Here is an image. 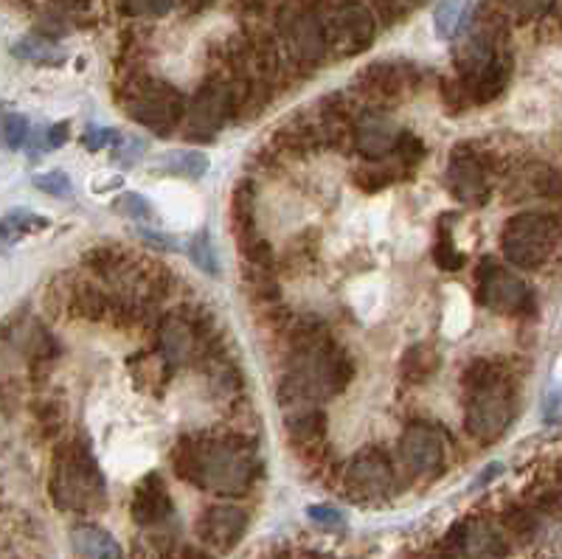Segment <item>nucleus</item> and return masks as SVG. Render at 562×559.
<instances>
[{
  "instance_id": "1",
  "label": "nucleus",
  "mask_w": 562,
  "mask_h": 559,
  "mask_svg": "<svg viewBox=\"0 0 562 559\" xmlns=\"http://www.w3.org/2000/svg\"><path fill=\"white\" fill-rule=\"evenodd\" d=\"M172 467L198 490L225 497L245 495L259 476V458L243 436H183L172 447Z\"/></svg>"
},
{
  "instance_id": "2",
  "label": "nucleus",
  "mask_w": 562,
  "mask_h": 559,
  "mask_svg": "<svg viewBox=\"0 0 562 559\" xmlns=\"http://www.w3.org/2000/svg\"><path fill=\"white\" fill-rule=\"evenodd\" d=\"M464 427L481 445H490L512 425L515 416V391L501 371L498 362L492 360H475L470 369L464 371Z\"/></svg>"
},
{
  "instance_id": "3",
  "label": "nucleus",
  "mask_w": 562,
  "mask_h": 559,
  "mask_svg": "<svg viewBox=\"0 0 562 559\" xmlns=\"http://www.w3.org/2000/svg\"><path fill=\"white\" fill-rule=\"evenodd\" d=\"M52 495L68 512H97L104 503V476L85 439H68L54 452Z\"/></svg>"
},
{
  "instance_id": "4",
  "label": "nucleus",
  "mask_w": 562,
  "mask_h": 559,
  "mask_svg": "<svg viewBox=\"0 0 562 559\" xmlns=\"http://www.w3.org/2000/svg\"><path fill=\"white\" fill-rule=\"evenodd\" d=\"M321 0H288L281 7L276 32H279L281 54L293 74H315L329 57V43L324 32V12Z\"/></svg>"
},
{
  "instance_id": "5",
  "label": "nucleus",
  "mask_w": 562,
  "mask_h": 559,
  "mask_svg": "<svg viewBox=\"0 0 562 559\" xmlns=\"http://www.w3.org/2000/svg\"><path fill=\"white\" fill-rule=\"evenodd\" d=\"M122 104L130 119L153 130L160 138L172 135L189 113L183 93L164 79H130L127 88L122 90Z\"/></svg>"
},
{
  "instance_id": "6",
  "label": "nucleus",
  "mask_w": 562,
  "mask_h": 559,
  "mask_svg": "<svg viewBox=\"0 0 562 559\" xmlns=\"http://www.w3.org/2000/svg\"><path fill=\"white\" fill-rule=\"evenodd\" d=\"M329 57L349 59L366 54L378 40L380 20L363 0H333L321 7Z\"/></svg>"
},
{
  "instance_id": "7",
  "label": "nucleus",
  "mask_w": 562,
  "mask_h": 559,
  "mask_svg": "<svg viewBox=\"0 0 562 559\" xmlns=\"http://www.w3.org/2000/svg\"><path fill=\"white\" fill-rule=\"evenodd\" d=\"M562 239V223L554 214H518L501 231L506 261L520 270H537L549 261Z\"/></svg>"
},
{
  "instance_id": "8",
  "label": "nucleus",
  "mask_w": 562,
  "mask_h": 559,
  "mask_svg": "<svg viewBox=\"0 0 562 559\" xmlns=\"http://www.w3.org/2000/svg\"><path fill=\"white\" fill-rule=\"evenodd\" d=\"M234 119H239V110L231 79L225 74L209 77L203 88L194 93L192 102H189V113H186V124L192 127L189 135L192 138H211V135L223 130Z\"/></svg>"
},
{
  "instance_id": "9",
  "label": "nucleus",
  "mask_w": 562,
  "mask_h": 559,
  "mask_svg": "<svg viewBox=\"0 0 562 559\" xmlns=\"http://www.w3.org/2000/svg\"><path fill=\"white\" fill-rule=\"evenodd\" d=\"M396 472L389 452L380 447H366L351 458L344 470V490L351 501H383L394 492Z\"/></svg>"
},
{
  "instance_id": "10",
  "label": "nucleus",
  "mask_w": 562,
  "mask_h": 559,
  "mask_svg": "<svg viewBox=\"0 0 562 559\" xmlns=\"http://www.w3.org/2000/svg\"><path fill=\"white\" fill-rule=\"evenodd\" d=\"M475 293L486 310L504 312V315H518L531 306V293L526 281L495 259H484L475 270Z\"/></svg>"
},
{
  "instance_id": "11",
  "label": "nucleus",
  "mask_w": 562,
  "mask_h": 559,
  "mask_svg": "<svg viewBox=\"0 0 562 559\" xmlns=\"http://www.w3.org/2000/svg\"><path fill=\"white\" fill-rule=\"evenodd\" d=\"M400 461L414 478H436L445 470V439L434 425L414 422L400 439Z\"/></svg>"
},
{
  "instance_id": "12",
  "label": "nucleus",
  "mask_w": 562,
  "mask_h": 559,
  "mask_svg": "<svg viewBox=\"0 0 562 559\" xmlns=\"http://www.w3.org/2000/svg\"><path fill=\"white\" fill-rule=\"evenodd\" d=\"M445 180L459 203L484 205L490 200V166L470 144H459L453 149Z\"/></svg>"
},
{
  "instance_id": "13",
  "label": "nucleus",
  "mask_w": 562,
  "mask_h": 559,
  "mask_svg": "<svg viewBox=\"0 0 562 559\" xmlns=\"http://www.w3.org/2000/svg\"><path fill=\"white\" fill-rule=\"evenodd\" d=\"M416 68L403 59H380L371 63L355 77V85L360 93L371 102H394L400 96H408L411 88H416Z\"/></svg>"
},
{
  "instance_id": "14",
  "label": "nucleus",
  "mask_w": 562,
  "mask_h": 559,
  "mask_svg": "<svg viewBox=\"0 0 562 559\" xmlns=\"http://www.w3.org/2000/svg\"><path fill=\"white\" fill-rule=\"evenodd\" d=\"M200 349H211L205 337L194 329V324L180 315H167L158 324V357L172 369L189 366L200 357Z\"/></svg>"
},
{
  "instance_id": "15",
  "label": "nucleus",
  "mask_w": 562,
  "mask_h": 559,
  "mask_svg": "<svg viewBox=\"0 0 562 559\" xmlns=\"http://www.w3.org/2000/svg\"><path fill=\"white\" fill-rule=\"evenodd\" d=\"M504 551V540L490 523L470 521L450 534L445 559H501Z\"/></svg>"
},
{
  "instance_id": "16",
  "label": "nucleus",
  "mask_w": 562,
  "mask_h": 559,
  "mask_svg": "<svg viewBox=\"0 0 562 559\" xmlns=\"http://www.w3.org/2000/svg\"><path fill=\"white\" fill-rule=\"evenodd\" d=\"M403 130H396L394 121L380 110H363L358 115V127H355V149L366 160H385L396 147Z\"/></svg>"
},
{
  "instance_id": "17",
  "label": "nucleus",
  "mask_w": 562,
  "mask_h": 559,
  "mask_svg": "<svg viewBox=\"0 0 562 559\" xmlns=\"http://www.w3.org/2000/svg\"><path fill=\"white\" fill-rule=\"evenodd\" d=\"M245 528H248V515L239 506H209L203 517L198 521V534L217 551H231L243 540Z\"/></svg>"
},
{
  "instance_id": "18",
  "label": "nucleus",
  "mask_w": 562,
  "mask_h": 559,
  "mask_svg": "<svg viewBox=\"0 0 562 559\" xmlns=\"http://www.w3.org/2000/svg\"><path fill=\"white\" fill-rule=\"evenodd\" d=\"M130 515L138 526H164L172 517V497L160 476H147L135 487Z\"/></svg>"
},
{
  "instance_id": "19",
  "label": "nucleus",
  "mask_w": 562,
  "mask_h": 559,
  "mask_svg": "<svg viewBox=\"0 0 562 559\" xmlns=\"http://www.w3.org/2000/svg\"><path fill=\"white\" fill-rule=\"evenodd\" d=\"M68 310L82 321H108L115 312V299L97 281H74Z\"/></svg>"
},
{
  "instance_id": "20",
  "label": "nucleus",
  "mask_w": 562,
  "mask_h": 559,
  "mask_svg": "<svg viewBox=\"0 0 562 559\" xmlns=\"http://www.w3.org/2000/svg\"><path fill=\"white\" fill-rule=\"evenodd\" d=\"M70 546L79 559H122V548L113 540V534L90 523H82L70 532Z\"/></svg>"
},
{
  "instance_id": "21",
  "label": "nucleus",
  "mask_w": 562,
  "mask_h": 559,
  "mask_svg": "<svg viewBox=\"0 0 562 559\" xmlns=\"http://www.w3.org/2000/svg\"><path fill=\"white\" fill-rule=\"evenodd\" d=\"M439 369V355H436L434 346L416 344L400 360V371H403L405 382H425L436 374Z\"/></svg>"
},
{
  "instance_id": "22",
  "label": "nucleus",
  "mask_w": 562,
  "mask_h": 559,
  "mask_svg": "<svg viewBox=\"0 0 562 559\" xmlns=\"http://www.w3.org/2000/svg\"><path fill=\"white\" fill-rule=\"evenodd\" d=\"M209 155L203 149H180V153H169L164 158V172L178 175V178L186 180H200L205 172H209Z\"/></svg>"
},
{
  "instance_id": "23",
  "label": "nucleus",
  "mask_w": 562,
  "mask_h": 559,
  "mask_svg": "<svg viewBox=\"0 0 562 559\" xmlns=\"http://www.w3.org/2000/svg\"><path fill=\"white\" fill-rule=\"evenodd\" d=\"M14 57L32 65H63L65 54L52 43V37H23L14 45Z\"/></svg>"
},
{
  "instance_id": "24",
  "label": "nucleus",
  "mask_w": 562,
  "mask_h": 559,
  "mask_svg": "<svg viewBox=\"0 0 562 559\" xmlns=\"http://www.w3.org/2000/svg\"><path fill=\"white\" fill-rule=\"evenodd\" d=\"M526 180H529V189L535 191L537 198L562 200V172L554 166L531 164L526 169Z\"/></svg>"
},
{
  "instance_id": "25",
  "label": "nucleus",
  "mask_w": 562,
  "mask_h": 559,
  "mask_svg": "<svg viewBox=\"0 0 562 559\" xmlns=\"http://www.w3.org/2000/svg\"><path fill=\"white\" fill-rule=\"evenodd\" d=\"M43 228H48V220L34 214V211L29 209H14L3 214V242H7V245L18 242L20 236L34 234V231H43Z\"/></svg>"
},
{
  "instance_id": "26",
  "label": "nucleus",
  "mask_w": 562,
  "mask_h": 559,
  "mask_svg": "<svg viewBox=\"0 0 562 559\" xmlns=\"http://www.w3.org/2000/svg\"><path fill=\"white\" fill-rule=\"evenodd\" d=\"M464 18H467V0H441L434 14L439 37L453 40L456 34L461 32V26H464Z\"/></svg>"
},
{
  "instance_id": "27",
  "label": "nucleus",
  "mask_w": 562,
  "mask_h": 559,
  "mask_svg": "<svg viewBox=\"0 0 562 559\" xmlns=\"http://www.w3.org/2000/svg\"><path fill=\"white\" fill-rule=\"evenodd\" d=\"M378 166H360V169H355V186L363 191H380V189H389L391 183H394L396 178V169L394 166H385L380 164V160H374Z\"/></svg>"
},
{
  "instance_id": "28",
  "label": "nucleus",
  "mask_w": 562,
  "mask_h": 559,
  "mask_svg": "<svg viewBox=\"0 0 562 559\" xmlns=\"http://www.w3.org/2000/svg\"><path fill=\"white\" fill-rule=\"evenodd\" d=\"M369 3L383 26H394V23L408 18L414 9H419L425 0H369Z\"/></svg>"
},
{
  "instance_id": "29",
  "label": "nucleus",
  "mask_w": 562,
  "mask_h": 559,
  "mask_svg": "<svg viewBox=\"0 0 562 559\" xmlns=\"http://www.w3.org/2000/svg\"><path fill=\"white\" fill-rule=\"evenodd\" d=\"M147 155V144L135 135H122L115 133L113 144H110V158L122 166H135L140 158Z\"/></svg>"
},
{
  "instance_id": "30",
  "label": "nucleus",
  "mask_w": 562,
  "mask_h": 559,
  "mask_svg": "<svg viewBox=\"0 0 562 559\" xmlns=\"http://www.w3.org/2000/svg\"><path fill=\"white\" fill-rule=\"evenodd\" d=\"M29 138H32V121H29L26 115L23 113L3 115V144H7V149L18 153V149L26 147Z\"/></svg>"
},
{
  "instance_id": "31",
  "label": "nucleus",
  "mask_w": 562,
  "mask_h": 559,
  "mask_svg": "<svg viewBox=\"0 0 562 559\" xmlns=\"http://www.w3.org/2000/svg\"><path fill=\"white\" fill-rule=\"evenodd\" d=\"M32 183L37 186L40 191L52 194L57 200H70L74 198V183H70L68 175L63 169H52V172H37L32 178Z\"/></svg>"
},
{
  "instance_id": "32",
  "label": "nucleus",
  "mask_w": 562,
  "mask_h": 559,
  "mask_svg": "<svg viewBox=\"0 0 562 559\" xmlns=\"http://www.w3.org/2000/svg\"><path fill=\"white\" fill-rule=\"evenodd\" d=\"M189 254H192V261L200 267V270H203V273H209V276L220 273L217 254H214V245H211L209 231H200V234L194 236L192 245H189Z\"/></svg>"
},
{
  "instance_id": "33",
  "label": "nucleus",
  "mask_w": 562,
  "mask_h": 559,
  "mask_svg": "<svg viewBox=\"0 0 562 559\" xmlns=\"http://www.w3.org/2000/svg\"><path fill=\"white\" fill-rule=\"evenodd\" d=\"M394 155L403 166H416L422 158H425V155H428V147H425V144H422L414 133L403 130V133H400V138H396Z\"/></svg>"
},
{
  "instance_id": "34",
  "label": "nucleus",
  "mask_w": 562,
  "mask_h": 559,
  "mask_svg": "<svg viewBox=\"0 0 562 559\" xmlns=\"http://www.w3.org/2000/svg\"><path fill=\"white\" fill-rule=\"evenodd\" d=\"M172 7L175 0H124V12L133 18H164Z\"/></svg>"
},
{
  "instance_id": "35",
  "label": "nucleus",
  "mask_w": 562,
  "mask_h": 559,
  "mask_svg": "<svg viewBox=\"0 0 562 559\" xmlns=\"http://www.w3.org/2000/svg\"><path fill=\"white\" fill-rule=\"evenodd\" d=\"M68 141V124H52V127H45L43 133L34 138V155L40 153H52V149H59Z\"/></svg>"
},
{
  "instance_id": "36",
  "label": "nucleus",
  "mask_w": 562,
  "mask_h": 559,
  "mask_svg": "<svg viewBox=\"0 0 562 559\" xmlns=\"http://www.w3.org/2000/svg\"><path fill=\"white\" fill-rule=\"evenodd\" d=\"M434 259L436 265L445 267V270H459V267L464 265V256L456 250L450 236H439V242H436V248H434Z\"/></svg>"
},
{
  "instance_id": "37",
  "label": "nucleus",
  "mask_w": 562,
  "mask_h": 559,
  "mask_svg": "<svg viewBox=\"0 0 562 559\" xmlns=\"http://www.w3.org/2000/svg\"><path fill=\"white\" fill-rule=\"evenodd\" d=\"M554 7H557V0H512L509 9L518 14V18L537 20V18H546Z\"/></svg>"
},
{
  "instance_id": "38",
  "label": "nucleus",
  "mask_w": 562,
  "mask_h": 559,
  "mask_svg": "<svg viewBox=\"0 0 562 559\" xmlns=\"http://www.w3.org/2000/svg\"><path fill=\"white\" fill-rule=\"evenodd\" d=\"M115 209L122 211L124 216H133V220H149V214H153V205L140 198L138 191H130V194H124V198L115 203Z\"/></svg>"
},
{
  "instance_id": "39",
  "label": "nucleus",
  "mask_w": 562,
  "mask_h": 559,
  "mask_svg": "<svg viewBox=\"0 0 562 559\" xmlns=\"http://www.w3.org/2000/svg\"><path fill=\"white\" fill-rule=\"evenodd\" d=\"M115 138V130H104V127H97V124H88V130L82 133V147L88 149V153H99V149L110 147Z\"/></svg>"
},
{
  "instance_id": "40",
  "label": "nucleus",
  "mask_w": 562,
  "mask_h": 559,
  "mask_svg": "<svg viewBox=\"0 0 562 559\" xmlns=\"http://www.w3.org/2000/svg\"><path fill=\"white\" fill-rule=\"evenodd\" d=\"M307 517L313 523H318V526H324V528H340V526H344V515H340L338 508L324 506V503H318V506H310Z\"/></svg>"
},
{
  "instance_id": "41",
  "label": "nucleus",
  "mask_w": 562,
  "mask_h": 559,
  "mask_svg": "<svg viewBox=\"0 0 562 559\" xmlns=\"http://www.w3.org/2000/svg\"><path fill=\"white\" fill-rule=\"evenodd\" d=\"M138 236L147 242L149 248H155V250H178V239H172V236H167V234H158V231L140 228Z\"/></svg>"
},
{
  "instance_id": "42",
  "label": "nucleus",
  "mask_w": 562,
  "mask_h": 559,
  "mask_svg": "<svg viewBox=\"0 0 562 559\" xmlns=\"http://www.w3.org/2000/svg\"><path fill=\"white\" fill-rule=\"evenodd\" d=\"M546 422H560L562 420V391H551L546 400Z\"/></svg>"
},
{
  "instance_id": "43",
  "label": "nucleus",
  "mask_w": 562,
  "mask_h": 559,
  "mask_svg": "<svg viewBox=\"0 0 562 559\" xmlns=\"http://www.w3.org/2000/svg\"><path fill=\"white\" fill-rule=\"evenodd\" d=\"M180 3H183V7H186V12L198 14V12H203V9H209L211 3H214V0H180Z\"/></svg>"
}]
</instances>
